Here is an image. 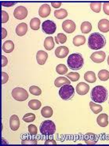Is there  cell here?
<instances>
[{
	"mask_svg": "<svg viewBox=\"0 0 109 146\" xmlns=\"http://www.w3.org/2000/svg\"><path fill=\"white\" fill-rule=\"evenodd\" d=\"M106 44V40L104 36L98 32L91 33L89 37L88 45L91 50H100L104 48Z\"/></svg>",
	"mask_w": 109,
	"mask_h": 146,
	"instance_id": "6da1fadb",
	"label": "cell"
},
{
	"mask_svg": "<svg viewBox=\"0 0 109 146\" xmlns=\"http://www.w3.org/2000/svg\"><path fill=\"white\" fill-rule=\"evenodd\" d=\"M108 96V91L103 86H96L91 90V97L95 102L103 103L106 101Z\"/></svg>",
	"mask_w": 109,
	"mask_h": 146,
	"instance_id": "7a4b0ae2",
	"label": "cell"
},
{
	"mask_svg": "<svg viewBox=\"0 0 109 146\" xmlns=\"http://www.w3.org/2000/svg\"><path fill=\"white\" fill-rule=\"evenodd\" d=\"M67 64L71 69L78 71L81 69L84 64L83 57L79 53H73L68 57Z\"/></svg>",
	"mask_w": 109,
	"mask_h": 146,
	"instance_id": "3957f363",
	"label": "cell"
},
{
	"mask_svg": "<svg viewBox=\"0 0 109 146\" xmlns=\"http://www.w3.org/2000/svg\"><path fill=\"white\" fill-rule=\"evenodd\" d=\"M40 133L44 135H52L55 133L56 127L54 122L46 120L42 122L40 127Z\"/></svg>",
	"mask_w": 109,
	"mask_h": 146,
	"instance_id": "277c9868",
	"label": "cell"
},
{
	"mask_svg": "<svg viewBox=\"0 0 109 146\" xmlns=\"http://www.w3.org/2000/svg\"><path fill=\"white\" fill-rule=\"evenodd\" d=\"M59 95L63 100H71L75 95L74 88L71 85H64L60 89Z\"/></svg>",
	"mask_w": 109,
	"mask_h": 146,
	"instance_id": "5b68a950",
	"label": "cell"
},
{
	"mask_svg": "<svg viewBox=\"0 0 109 146\" xmlns=\"http://www.w3.org/2000/svg\"><path fill=\"white\" fill-rule=\"evenodd\" d=\"M12 97L18 101H24L28 99V94L25 89L17 87L13 89L11 92Z\"/></svg>",
	"mask_w": 109,
	"mask_h": 146,
	"instance_id": "8992f818",
	"label": "cell"
},
{
	"mask_svg": "<svg viewBox=\"0 0 109 146\" xmlns=\"http://www.w3.org/2000/svg\"><path fill=\"white\" fill-rule=\"evenodd\" d=\"M42 28V31L44 33L48 35H52L55 32L57 26L52 21L47 20L43 22Z\"/></svg>",
	"mask_w": 109,
	"mask_h": 146,
	"instance_id": "52a82bcc",
	"label": "cell"
},
{
	"mask_svg": "<svg viewBox=\"0 0 109 146\" xmlns=\"http://www.w3.org/2000/svg\"><path fill=\"white\" fill-rule=\"evenodd\" d=\"M28 15L27 8L22 6L17 7L15 9L14 16L17 19L22 20L26 18Z\"/></svg>",
	"mask_w": 109,
	"mask_h": 146,
	"instance_id": "ba28073f",
	"label": "cell"
},
{
	"mask_svg": "<svg viewBox=\"0 0 109 146\" xmlns=\"http://www.w3.org/2000/svg\"><path fill=\"white\" fill-rule=\"evenodd\" d=\"M62 28L66 33H72L76 30V23L71 20H66L63 22L62 23Z\"/></svg>",
	"mask_w": 109,
	"mask_h": 146,
	"instance_id": "9c48e42d",
	"label": "cell"
},
{
	"mask_svg": "<svg viewBox=\"0 0 109 146\" xmlns=\"http://www.w3.org/2000/svg\"><path fill=\"white\" fill-rule=\"evenodd\" d=\"M106 58V54L103 51H96L93 53L90 56L91 60L93 61L94 63H102L105 60Z\"/></svg>",
	"mask_w": 109,
	"mask_h": 146,
	"instance_id": "30bf717a",
	"label": "cell"
},
{
	"mask_svg": "<svg viewBox=\"0 0 109 146\" xmlns=\"http://www.w3.org/2000/svg\"><path fill=\"white\" fill-rule=\"evenodd\" d=\"M69 52V49L66 46H61L56 48L55 54L57 58H63L67 56Z\"/></svg>",
	"mask_w": 109,
	"mask_h": 146,
	"instance_id": "8fae6325",
	"label": "cell"
},
{
	"mask_svg": "<svg viewBox=\"0 0 109 146\" xmlns=\"http://www.w3.org/2000/svg\"><path fill=\"white\" fill-rule=\"evenodd\" d=\"M90 90V86L85 82H80L76 87V92L80 95H86Z\"/></svg>",
	"mask_w": 109,
	"mask_h": 146,
	"instance_id": "7c38bea8",
	"label": "cell"
},
{
	"mask_svg": "<svg viewBox=\"0 0 109 146\" xmlns=\"http://www.w3.org/2000/svg\"><path fill=\"white\" fill-rule=\"evenodd\" d=\"M20 121L19 118L17 115H13L11 116L9 120V126L12 131H16L19 128Z\"/></svg>",
	"mask_w": 109,
	"mask_h": 146,
	"instance_id": "4fadbf2b",
	"label": "cell"
},
{
	"mask_svg": "<svg viewBox=\"0 0 109 146\" xmlns=\"http://www.w3.org/2000/svg\"><path fill=\"white\" fill-rule=\"evenodd\" d=\"M48 58V54L44 50H40L37 51L36 58L37 63L39 65L42 66L45 64Z\"/></svg>",
	"mask_w": 109,
	"mask_h": 146,
	"instance_id": "5bb4252c",
	"label": "cell"
},
{
	"mask_svg": "<svg viewBox=\"0 0 109 146\" xmlns=\"http://www.w3.org/2000/svg\"><path fill=\"white\" fill-rule=\"evenodd\" d=\"M51 10V8L49 4H43L39 8V15L42 18L47 17L50 14Z\"/></svg>",
	"mask_w": 109,
	"mask_h": 146,
	"instance_id": "9a60e30c",
	"label": "cell"
},
{
	"mask_svg": "<svg viewBox=\"0 0 109 146\" xmlns=\"http://www.w3.org/2000/svg\"><path fill=\"white\" fill-rule=\"evenodd\" d=\"M96 122L100 127H105L108 126V116L106 113H102L100 114L96 119Z\"/></svg>",
	"mask_w": 109,
	"mask_h": 146,
	"instance_id": "2e32d148",
	"label": "cell"
},
{
	"mask_svg": "<svg viewBox=\"0 0 109 146\" xmlns=\"http://www.w3.org/2000/svg\"><path fill=\"white\" fill-rule=\"evenodd\" d=\"M98 28L101 32L107 33L109 31V21L106 19L100 20L98 23Z\"/></svg>",
	"mask_w": 109,
	"mask_h": 146,
	"instance_id": "e0dca14e",
	"label": "cell"
},
{
	"mask_svg": "<svg viewBox=\"0 0 109 146\" xmlns=\"http://www.w3.org/2000/svg\"><path fill=\"white\" fill-rule=\"evenodd\" d=\"M84 140L86 144L90 145L96 143L98 142V139L96 135L91 133H88L85 135Z\"/></svg>",
	"mask_w": 109,
	"mask_h": 146,
	"instance_id": "ac0fdd59",
	"label": "cell"
},
{
	"mask_svg": "<svg viewBox=\"0 0 109 146\" xmlns=\"http://www.w3.org/2000/svg\"><path fill=\"white\" fill-rule=\"evenodd\" d=\"M28 31V25L25 23H22L17 26L16 32L17 35L20 36H24Z\"/></svg>",
	"mask_w": 109,
	"mask_h": 146,
	"instance_id": "d6986e66",
	"label": "cell"
},
{
	"mask_svg": "<svg viewBox=\"0 0 109 146\" xmlns=\"http://www.w3.org/2000/svg\"><path fill=\"white\" fill-rule=\"evenodd\" d=\"M71 83V81L68 78L64 77H58L54 81V85L58 88L65 85H70Z\"/></svg>",
	"mask_w": 109,
	"mask_h": 146,
	"instance_id": "ffe728a7",
	"label": "cell"
},
{
	"mask_svg": "<svg viewBox=\"0 0 109 146\" xmlns=\"http://www.w3.org/2000/svg\"><path fill=\"white\" fill-rule=\"evenodd\" d=\"M15 45L14 42L11 40L6 41L3 44V50L6 53H10L14 50Z\"/></svg>",
	"mask_w": 109,
	"mask_h": 146,
	"instance_id": "44dd1931",
	"label": "cell"
},
{
	"mask_svg": "<svg viewBox=\"0 0 109 146\" xmlns=\"http://www.w3.org/2000/svg\"><path fill=\"white\" fill-rule=\"evenodd\" d=\"M44 47L47 50H52L55 47L54 39L52 36H48L45 39L44 41Z\"/></svg>",
	"mask_w": 109,
	"mask_h": 146,
	"instance_id": "7402d4cb",
	"label": "cell"
},
{
	"mask_svg": "<svg viewBox=\"0 0 109 146\" xmlns=\"http://www.w3.org/2000/svg\"><path fill=\"white\" fill-rule=\"evenodd\" d=\"M84 79L89 83H94L96 80V74L92 71H88L84 75Z\"/></svg>",
	"mask_w": 109,
	"mask_h": 146,
	"instance_id": "603a6c76",
	"label": "cell"
},
{
	"mask_svg": "<svg viewBox=\"0 0 109 146\" xmlns=\"http://www.w3.org/2000/svg\"><path fill=\"white\" fill-rule=\"evenodd\" d=\"M86 42V38L85 36L82 35H77L73 38V44L77 47L81 46Z\"/></svg>",
	"mask_w": 109,
	"mask_h": 146,
	"instance_id": "cb8c5ba5",
	"label": "cell"
},
{
	"mask_svg": "<svg viewBox=\"0 0 109 146\" xmlns=\"http://www.w3.org/2000/svg\"><path fill=\"white\" fill-rule=\"evenodd\" d=\"M68 12L64 9L55 10L54 11V16L58 19H63L68 16Z\"/></svg>",
	"mask_w": 109,
	"mask_h": 146,
	"instance_id": "d4e9b609",
	"label": "cell"
},
{
	"mask_svg": "<svg viewBox=\"0 0 109 146\" xmlns=\"http://www.w3.org/2000/svg\"><path fill=\"white\" fill-rule=\"evenodd\" d=\"M42 115L45 118H50L53 114V111L50 106H46L42 108L41 110Z\"/></svg>",
	"mask_w": 109,
	"mask_h": 146,
	"instance_id": "484cf974",
	"label": "cell"
},
{
	"mask_svg": "<svg viewBox=\"0 0 109 146\" xmlns=\"http://www.w3.org/2000/svg\"><path fill=\"white\" fill-rule=\"evenodd\" d=\"M92 28V27L91 23L87 21L83 22L81 25V30L82 33H89L91 31Z\"/></svg>",
	"mask_w": 109,
	"mask_h": 146,
	"instance_id": "4316f807",
	"label": "cell"
},
{
	"mask_svg": "<svg viewBox=\"0 0 109 146\" xmlns=\"http://www.w3.org/2000/svg\"><path fill=\"white\" fill-rule=\"evenodd\" d=\"M29 108L33 110H37L41 107V102L37 100H32L28 103Z\"/></svg>",
	"mask_w": 109,
	"mask_h": 146,
	"instance_id": "83f0119b",
	"label": "cell"
},
{
	"mask_svg": "<svg viewBox=\"0 0 109 146\" xmlns=\"http://www.w3.org/2000/svg\"><path fill=\"white\" fill-rule=\"evenodd\" d=\"M41 21L38 18H32L30 21V27L34 31H37L40 29Z\"/></svg>",
	"mask_w": 109,
	"mask_h": 146,
	"instance_id": "f1b7e54d",
	"label": "cell"
},
{
	"mask_svg": "<svg viewBox=\"0 0 109 146\" xmlns=\"http://www.w3.org/2000/svg\"><path fill=\"white\" fill-rule=\"evenodd\" d=\"M90 106L91 111L95 114H98L103 110V108L101 106L95 104L92 101L90 102Z\"/></svg>",
	"mask_w": 109,
	"mask_h": 146,
	"instance_id": "f546056e",
	"label": "cell"
},
{
	"mask_svg": "<svg viewBox=\"0 0 109 146\" xmlns=\"http://www.w3.org/2000/svg\"><path fill=\"white\" fill-rule=\"evenodd\" d=\"M98 77L100 80L106 81L109 79V72L106 70H102L98 73Z\"/></svg>",
	"mask_w": 109,
	"mask_h": 146,
	"instance_id": "4dcf8cb0",
	"label": "cell"
},
{
	"mask_svg": "<svg viewBox=\"0 0 109 146\" xmlns=\"http://www.w3.org/2000/svg\"><path fill=\"white\" fill-rule=\"evenodd\" d=\"M55 42L58 44H63L67 41V36L63 33H58L57 36L55 37Z\"/></svg>",
	"mask_w": 109,
	"mask_h": 146,
	"instance_id": "1f68e13d",
	"label": "cell"
},
{
	"mask_svg": "<svg viewBox=\"0 0 109 146\" xmlns=\"http://www.w3.org/2000/svg\"><path fill=\"white\" fill-rule=\"evenodd\" d=\"M56 72L59 75H64L68 71L67 66L64 64H59L56 67Z\"/></svg>",
	"mask_w": 109,
	"mask_h": 146,
	"instance_id": "d6a6232c",
	"label": "cell"
},
{
	"mask_svg": "<svg viewBox=\"0 0 109 146\" xmlns=\"http://www.w3.org/2000/svg\"><path fill=\"white\" fill-rule=\"evenodd\" d=\"M66 76L68 77L71 81H72V82L77 81L80 78L79 73L76 72H71L66 75Z\"/></svg>",
	"mask_w": 109,
	"mask_h": 146,
	"instance_id": "836d02e7",
	"label": "cell"
},
{
	"mask_svg": "<svg viewBox=\"0 0 109 146\" xmlns=\"http://www.w3.org/2000/svg\"><path fill=\"white\" fill-rule=\"evenodd\" d=\"M29 91L30 93L32 95L35 96H39L42 94V90L37 86H32L30 87Z\"/></svg>",
	"mask_w": 109,
	"mask_h": 146,
	"instance_id": "e575fe53",
	"label": "cell"
},
{
	"mask_svg": "<svg viewBox=\"0 0 109 146\" xmlns=\"http://www.w3.org/2000/svg\"><path fill=\"white\" fill-rule=\"evenodd\" d=\"M36 119V115L33 113H28L25 114L22 118V120L27 123L32 122Z\"/></svg>",
	"mask_w": 109,
	"mask_h": 146,
	"instance_id": "d590c367",
	"label": "cell"
},
{
	"mask_svg": "<svg viewBox=\"0 0 109 146\" xmlns=\"http://www.w3.org/2000/svg\"><path fill=\"white\" fill-rule=\"evenodd\" d=\"M101 3H91L90 4V7L93 11L98 13L101 11Z\"/></svg>",
	"mask_w": 109,
	"mask_h": 146,
	"instance_id": "8d00e7d4",
	"label": "cell"
},
{
	"mask_svg": "<svg viewBox=\"0 0 109 146\" xmlns=\"http://www.w3.org/2000/svg\"><path fill=\"white\" fill-rule=\"evenodd\" d=\"M28 132L31 135H36L37 133V128L35 125L30 124L28 126Z\"/></svg>",
	"mask_w": 109,
	"mask_h": 146,
	"instance_id": "74e56055",
	"label": "cell"
},
{
	"mask_svg": "<svg viewBox=\"0 0 109 146\" xmlns=\"http://www.w3.org/2000/svg\"><path fill=\"white\" fill-rule=\"evenodd\" d=\"M1 23H6L8 22L9 19V15L7 12L5 11L4 10L1 11Z\"/></svg>",
	"mask_w": 109,
	"mask_h": 146,
	"instance_id": "f35d334b",
	"label": "cell"
},
{
	"mask_svg": "<svg viewBox=\"0 0 109 146\" xmlns=\"http://www.w3.org/2000/svg\"><path fill=\"white\" fill-rule=\"evenodd\" d=\"M22 144H37V141L36 140H30L25 139L22 140Z\"/></svg>",
	"mask_w": 109,
	"mask_h": 146,
	"instance_id": "ab89813d",
	"label": "cell"
},
{
	"mask_svg": "<svg viewBox=\"0 0 109 146\" xmlns=\"http://www.w3.org/2000/svg\"><path fill=\"white\" fill-rule=\"evenodd\" d=\"M9 77L7 73L5 72H2V84L6 83L9 80Z\"/></svg>",
	"mask_w": 109,
	"mask_h": 146,
	"instance_id": "60d3db41",
	"label": "cell"
},
{
	"mask_svg": "<svg viewBox=\"0 0 109 146\" xmlns=\"http://www.w3.org/2000/svg\"><path fill=\"white\" fill-rule=\"evenodd\" d=\"M103 10L105 14L109 15V3H104L103 4Z\"/></svg>",
	"mask_w": 109,
	"mask_h": 146,
	"instance_id": "b9f144b4",
	"label": "cell"
},
{
	"mask_svg": "<svg viewBox=\"0 0 109 146\" xmlns=\"http://www.w3.org/2000/svg\"><path fill=\"white\" fill-rule=\"evenodd\" d=\"M16 4H17V3H11V2H6V1L1 2V5H3V6L6 7L13 6Z\"/></svg>",
	"mask_w": 109,
	"mask_h": 146,
	"instance_id": "7bdbcfd3",
	"label": "cell"
},
{
	"mask_svg": "<svg viewBox=\"0 0 109 146\" xmlns=\"http://www.w3.org/2000/svg\"><path fill=\"white\" fill-rule=\"evenodd\" d=\"M2 67H4L6 66L8 64V58L4 56H2Z\"/></svg>",
	"mask_w": 109,
	"mask_h": 146,
	"instance_id": "ee69618b",
	"label": "cell"
},
{
	"mask_svg": "<svg viewBox=\"0 0 109 146\" xmlns=\"http://www.w3.org/2000/svg\"><path fill=\"white\" fill-rule=\"evenodd\" d=\"M57 142L55 141V140H54V139H49L46 141L44 144H54V145H56L57 144Z\"/></svg>",
	"mask_w": 109,
	"mask_h": 146,
	"instance_id": "f6af8a7d",
	"label": "cell"
},
{
	"mask_svg": "<svg viewBox=\"0 0 109 146\" xmlns=\"http://www.w3.org/2000/svg\"><path fill=\"white\" fill-rule=\"evenodd\" d=\"M52 6L53 8H55V9H57L60 7L62 5V3H52Z\"/></svg>",
	"mask_w": 109,
	"mask_h": 146,
	"instance_id": "bcb514c9",
	"label": "cell"
},
{
	"mask_svg": "<svg viewBox=\"0 0 109 146\" xmlns=\"http://www.w3.org/2000/svg\"><path fill=\"white\" fill-rule=\"evenodd\" d=\"M7 36V31L4 28H2V39H4L6 38Z\"/></svg>",
	"mask_w": 109,
	"mask_h": 146,
	"instance_id": "7dc6e473",
	"label": "cell"
},
{
	"mask_svg": "<svg viewBox=\"0 0 109 146\" xmlns=\"http://www.w3.org/2000/svg\"><path fill=\"white\" fill-rule=\"evenodd\" d=\"M107 63H108V65L109 66V55L108 57V59H107Z\"/></svg>",
	"mask_w": 109,
	"mask_h": 146,
	"instance_id": "c3c4849f",
	"label": "cell"
},
{
	"mask_svg": "<svg viewBox=\"0 0 109 146\" xmlns=\"http://www.w3.org/2000/svg\"></svg>",
	"mask_w": 109,
	"mask_h": 146,
	"instance_id": "681fc988",
	"label": "cell"
}]
</instances>
